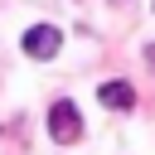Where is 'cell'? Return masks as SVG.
Masks as SVG:
<instances>
[{"label": "cell", "instance_id": "277c9868", "mask_svg": "<svg viewBox=\"0 0 155 155\" xmlns=\"http://www.w3.org/2000/svg\"><path fill=\"white\" fill-rule=\"evenodd\" d=\"M145 58H150V63H155V44H150V48H145Z\"/></svg>", "mask_w": 155, "mask_h": 155}, {"label": "cell", "instance_id": "3957f363", "mask_svg": "<svg viewBox=\"0 0 155 155\" xmlns=\"http://www.w3.org/2000/svg\"><path fill=\"white\" fill-rule=\"evenodd\" d=\"M97 97H102V107H111V111H131V107H136V87H131V82H102Z\"/></svg>", "mask_w": 155, "mask_h": 155}, {"label": "cell", "instance_id": "6da1fadb", "mask_svg": "<svg viewBox=\"0 0 155 155\" xmlns=\"http://www.w3.org/2000/svg\"><path fill=\"white\" fill-rule=\"evenodd\" d=\"M48 136H53L58 145H73V140L82 136V116H78V107H73L68 97L48 107Z\"/></svg>", "mask_w": 155, "mask_h": 155}, {"label": "cell", "instance_id": "7a4b0ae2", "mask_svg": "<svg viewBox=\"0 0 155 155\" xmlns=\"http://www.w3.org/2000/svg\"><path fill=\"white\" fill-rule=\"evenodd\" d=\"M58 48H63V29H53V24L24 29V53H29V58H53Z\"/></svg>", "mask_w": 155, "mask_h": 155}]
</instances>
